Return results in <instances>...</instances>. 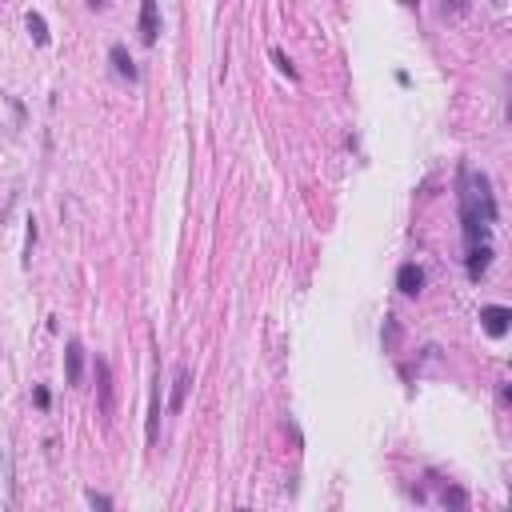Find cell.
I'll return each instance as SVG.
<instances>
[{
	"mask_svg": "<svg viewBox=\"0 0 512 512\" xmlns=\"http://www.w3.org/2000/svg\"><path fill=\"white\" fill-rule=\"evenodd\" d=\"M396 288H401L404 296H421V288H424V268L421 264H401V272H396Z\"/></svg>",
	"mask_w": 512,
	"mask_h": 512,
	"instance_id": "5b68a950",
	"label": "cell"
},
{
	"mask_svg": "<svg viewBox=\"0 0 512 512\" xmlns=\"http://www.w3.org/2000/svg\"><path fill=\"white\" fill-rule=\"evenodd\" d=\"M89 504H92V508H112V496H104V492L89 488Z\"/></svg>",
	"mask_w": 512,
	"mask_h": 512,
	"instance_id": "7c38bea8",
	"label": "cell"
},
{
	"mask_svg": "<svg viewBox=\"0 0 512 512\" xmlns=\"http://www.w3.org/2000/svg\"><path fill=\"white\" fill-rule=\"evenodd\" d=\"M508 321H512V312L504 304H484L481 308V328L488 332L492 341H501L504 332H508Z\"/></svg>",
	"mask_w": 512,
	"mask_h": 512,
	"instance_id": "7a4b0ae2",
	"label": "cell"
},
{
	"mask_svg": "<svg viewBox=\"0 0 512 512\" xmlns=\"http://www.w3.org/2000/svg\"><path fill=\"white\" fill-rule=\"evenodd\" d=\"M64 372H69V384H81L84 381V344L81 341L64 344Z\"/></svg>",
	"mask_w": 512,
	"mask_h": 512,
	"instance_id": "277c9868",
	"label": "cell"
},
{
	"mask_svg": "<svg viewBox=\"0 0 512 512\" xmlns=\"http://www.w3.org/2000/svg\"><path fill=\"white\" fill-rule=\"evenodd\" d=\"M109 61H112V69H116V76H124V81H136V76H141V72H136V64H132V56L124 52V44H112Z\"/></svg>",
	"mask_w": 512,
	"mask_h": 512,
	"instance_id": "52a82bcc",
	"label": "cell"
},
{
	"mask_svg": "<svg viewBox=\"0 0 512 512\" xmlns=\"http://www.w3.org/2000/svg\"><path fill=\"white\" fill-rule=\"evenodd\" d=\"M161 36V0H141V41L156 44Z\"/></svg>",
	"mask_w": 512,
	"mask_h": 512,
	"instance_id": "3957f363",
	"label": "cell"
},
{
	"mask_svg": "<svg viewBox=\"0 0 512 512\" xmlns=\"http://www.w3.org/2000/svg\"><path fill=\"white\" fill-rule=\"evenodd\" d=\"M444 504H452V508H464V504H468V496H464L461 488H444Z\"/></svg>",
	"mask_w": 512,
	"mask_h": 512,
	"instance_id": "8fae6325",
	"label": "cell"
},
{
	"mask_svg": "<svg viewBox=\"0 0 512 512\" xmlns=\"http://www.w3.org/2000/svg\"><path fill=\"white\" fill-rule=\"evenodd\" d=\"M272 61H276V69H281L284 76H292V81H296V69H292V61H288V56H284L281 49H272Z\"/></svg>",
	"mask_w": 512,
	"mask_h": 512,
	"instance_id": "30bf717a",
	"label": "cell"
},
{
	"mask_svg": "<svg viewBox=\"0 0 512 512\" xmlns=\"http://www.w3.org/2000/svg\"><path fill=\"white\" fill-rule=\"evenodd\" d=\"M96 381H101V412L112 408V384H109V364L96 361Z\"/></svg>",
	"mask_w": 512,
	"mask_h": 512,
	"instance_id": "ba28073f",
	"label": "cell"
},
{
	"mask_svg": "<svg viewBox=\"0 0 512 512\" xmlns=\"http://www.w3.org/2000/svg\"><path fill=\"white\" fill-rule=\"evenodd\" d=\"M89 4H92V9H101V4H104V0H89Z\"/></svg>",
	"mask_w": 512,
	"mask_h": 512,
	"instance_id": "5bb4252c",
	"label": "cell"
},
{
	"mask_svg": "<svg viewBox=\"0 0 512 512\" xmlns=\"http://www.w3.org/2000/svg\"><path fill=\"white\" fill-rule=\"evenodd\" d=\"M29 32H32V41L36 44H49V24H44L41 12H29Z\"/></svg>",
	"mask_w": 512,
	"mask_h": 512,
	"instance_id": "9c48e42d",
	"label": "cell"
},
{
	"mask_svg": "<svg viewBox=\"0 0 512 512\" xmlns=\"http://www.w3.org/2000/svg\"><path fill=\"white\" fill-rule=\"evenodd\" d=\"M32 396H36V404H41V408H49V401H52V396H49V388H36Z\"/></svg>",
	"mask_w": 512,
	"mask_h": 512,
	"instance_id": "4fadbf2b",
	"label": "cell"
},
{
	"mask_svg": "<svg viewBox=\"0 0 512 512\" xmlns=\"http://www.w3.org/2000/svg\"><path fill=\"white\" fill-rule=\"evenodd\" d=\"M189 388H192V372H189V364H181V368H176V381H172V401H169V412H172V416L184 408V396H189Z\"/></svg>",
	"mask_w": 512,
	"mask_h": 512,
	"instance_id": "8992f818",
	"label": "cell"
},
{
	"mask_svg": "<svg viewBox=\"0 0 512 512\" xmlns=\"http://www.w3.org/2000/svg\"><path fill=\"white\" fill-rule=\"evenodd\" d=\"M456 201H461V224H464V244H488V232L496 224V196L484 172L472 164H461L456 172Z\"/></svg>",
	"mask_w": 512,
	"mask_h": 512,
	"instance_id": "6da1fadb",
	"label": "cell"
}]
</instances>
